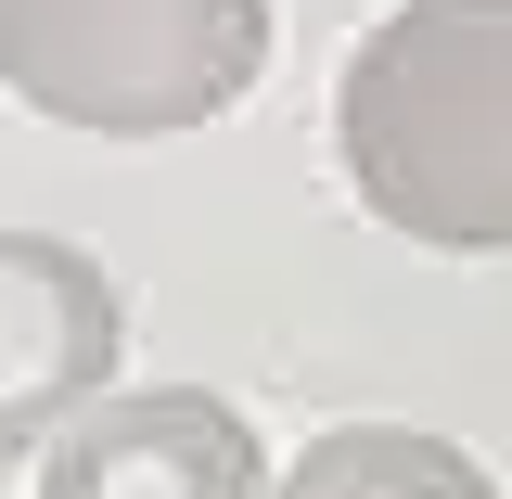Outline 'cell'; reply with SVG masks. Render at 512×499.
<instances>
[{
    "label": "cell",
    "instance_id": "cell-1",
    "mask_svg": "<svg viewBox=\"0 0 512 499\" xmlns=\"http://www.w3.org/2000/svg\"><path fill=\"white\" fill-rule=\"evenodd\" d=\"M346 180L410 244H512V0H397L333 77Z\"/></svg>",
    "mask_w": 512,
    "mask_h": 499
},
{
    "label": "cell",
    "instance_id": "cell-2",
    "mask_svg": "<svg viewBox=\"0 0 512 499\" xmlns=\"http://www.w3.org/2000/svg\"><path fill=\"white\" fill-rule=\"evenodd\" d=\"M256 64H269V0H0V77L103 141L231 116Z\"/></svg>",
    "mask_w": 512,
    "mask_h": 499
},
{
    "label": "cell",
    "instance_id": "cell-3",
    "mask_svg": "<svg viewBox=\"0 0 512 499\" xmlns=\"http://www.w3.org/2000/svg\"><path fill=\"white\" fill-rule=\"evenodd\" d=\"M116 346L128 295L103 282V256H77L64 231H0V461L90 423L116 397Z\"/></svg>",
    "mask_w": 512,
    "mask_h": 499
},
{
    "label": "cell",
    "instance_id": "cell-4",
    "mask_svg": "<svg viewBox=\"0 0 512 499\" xmlns=\"http://www.w3.org/2000/svg\"><path fill=\"white\" fill-rule=\"evenodd\" d=\"M39 499H269L256 423L205 384H116L39 448Z\"/></svg>",
    "mask_w": 512,
    "mask_h": 499
},
{
    "label": "cell",
    "instance_id": "cell-5",
    "mask_svg": "<svg viewBox=\"0 0 512 499\" xmlns=\"http://www.w3.org/2000/svg\"><path fill=\"white\" fill-rule=\"evenodd\" d=\"M269 499H500L487 461L448 436H410V423H333V436L295 448V474Z\"/></svg>",
    "mask_w": 512,
    "mask_h": 499
}]
</instances>
